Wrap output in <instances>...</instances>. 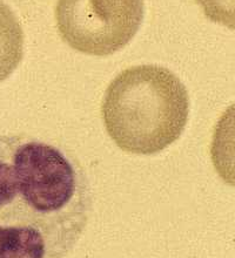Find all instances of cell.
Segmentation results:
<instances>
[{"label": "cell", "mask_w": 235, "mask_h": 258, "mask_svg": "<svg viewBox=\"0 0 235 258\" xmlns=\"http://www.w3.org/2000/svg\"><path fill=\"white\" fill-rule=\"evenodd\" d=\"M92 210L85 171L63 149L0 136V258H65Z\"/></svg>", "instance_id": "1"}, {"label": "cell", "mask_w": 235, "mask_h": 258, "mask_svg": "<svg viewBox=\"0 0 235 258\" xmlns=\"http://www.w3.org/2000/svg\"><path fill=\"white\" fill-rule=\"evenodd\" d=\"M101 110L108 135L119 148L154 155L181 136L190 98L185 85L167 68L140 64L111 82Z\"/></svg>", "instance_id": "2"}, {"label": "cell", "mask_w": 235, "mask_h": 258, "mask_svg": "<svg viewBox=\"0 0 235 258\" xmlns=\"http://www.w3.org/2000/svg\"><path fill=\"white\" fill-rule=\"evenodd\" d=\"M58 31L67 45L105 56L124 48L144 19V0H58Z\"/></svg>", "instance_id": "3"}, {"label": "cell", "mask_w": 235, "mask_h": 258, "mask_svg": "<svg viewBox=\"0 0 235 258\" xmlns=\"http://www.w3.org/2000/svg\"><path fill=\"white\" fill-rule=\"evenodd\" d=\"M211 156L221 180L235 187V103L225 110L215 124Z\"/></svg>", "instance_id": "4"}, {"label": "cell", "mask_w": 235, "mask_h": 258, "mask_svg": "<svg viewBox=\"0 0 235 258\" xmlns=\"http://www.w3.org/2000/svg\"><path fill=\"white\" fill-rule=\"evenodd\" d=\"M23 56V28L12 10L0 0V82L13 73Z\"/></svg>", "instance_id": "5"}, {"label": "cell", "mask_w": 235, "mask_h": 258, "mask_svg": "<svg viewBox=\"0 0 235 258\" xmlns=\"http://www.w3.org/2000/svg\"><path fill=\"white\" fill-rule=\"evenodd\" d=\"M207 19L235 31V0H195Z\"/></svg>", "instance_id": "6"}]
</instances>
